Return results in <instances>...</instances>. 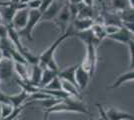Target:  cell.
I'll return each instance as SVG.
<instances>
[{"label": "cell", "mask_w": 134, "mask_h": 120, "mask_svg": "<svg viewBox=\"0 0 134 120\" xmlns=\"http://www.w3.org/2000/svg\"><path fill=\"white\" fill-rule=\"evenodd\" d=\"M12 120H19V117H17V118H14V119H12Z\"/></svg>", "instance_id": "f35d334b"}, {"label": "cell", "mask_w": 134, "mask_h": 120, "mask_svg": "<svg viewBox=\"0 0 134 120\" xmlns=\"http://www.w3.org/2000/svg\"><path fill=\"white\" fill-rule=\"evenodd\" d=\"M71 20H72V18H71V13H70V9H69V4L65 3L53 21H55L56 24L61 28L62 34H63L66 32L67 28L69 26V22Z\"/></svg>", "instance_id": "5b68a950"}, {"label": "cell", "mask_w": 134, "mask_h": 120, "mask_svg": "<svg viewBox=\"0 0 134 120\" xmlns=\"http://www.w3.org/2000/svg\"><path fill=\"white\" fill-rule=\"evenodd\" d=\"M107 38L114 40V41L119 42V43H122V44H128L131 40H133V33L129 32L128 30H126L123 27H120V29L117 32H115L111 35H108Z\"/></svg>", "instance_id": "9c48e42d"}, {"label": "cell", "mask_w": 134, "mask_h": 120, "mask_svg": "<svg viewBox=\"0 0 134 120\" xmlns=\"http://www.w3.org/2000/svg\"><path fill=\"white\" fill-rule=\"evenodd\" d=\"M7 37V27L3 23H0V39Z\"/></svg>", "instance_id": "4dcf8cb0"}, {"label": "cell", "mask_w": 134, "mask_h": 120, "mask_svg": "<svg viewBox=\"0 0 134 120\" xmlns=\"http://www.w3.org/2000/svg\"><path fill=\"white\" fill-rule=\"evenodd\" d=\"M97 45L93 43H87L86 44V57L83 62L80 64V66L88 72L90 78L92 79L96 71V64H97Z\"/></svg>", "instance_id": "3957f363"}, {"label": "cell", "mask_w": 134, "mask_h": 120, "mask_svg": "<svg viewBox=\"0 0 134 120\" xmlns=\"http://www.w3.org/2000/svg\"><path fill=\"white\" fill-rule=\"evenodd\" d=\"M105 113L109 120H134L133 114L116 109L114 107L105 110Z\"/></svg>", "instance_id": "30bf717a"}, {"label": "cell", "mask_w": 134, "mask_h": 120, "mask_svg": "<svg viewBox=\"0 0 134 120\" xmlns=\"http://www.w3.org/2000/svg\"><path fill=\"white\" fill-rule=\"evenodd\" d=\"M0 118H1V104H0Z\"/></svg>", "instance_id": "74e56055"}, {"label": "cell", "mask_w": 134, "mask_h": 120, "mask_svg": "<svg viewBox=\"0 0 134 120\" xmlns=\"http://www.w3.org/2000/svg\"><path fill=\"white\" fill-rule=\"evenodd\" d=\"M81 3H83L84 5H86V6L92 7V4H93V0H81Z\"/></svg>", "instance_id": "1f68e13d"}, {"label": "cell", "mask_w": 134, "mask_h": 120, "mask_svg": "<svg viewBox=\"0 0 134 120\" xmlns=\"http://www.w3.org/2000/svg\"><path fill=\"white\" fill-rule=\"evenodd\" d=\"M77 67H78V64L72 65V66L67 67V68L63 69V70H59L57 76L59 77V79L65 80V81H67V82H69V83H71V84L77 87L76 81H75V72H76Z\"/></svg>", "instance_id": "7c38bea8"}, {"label": "cell", "mask_w": 134, "mask_h": 120, "mask_svg": "<svg viewBox=\"0 0 134 120\" xmlns=\"http://www.w3.org/2000/svg\"><path fill=\"white\" fill-rule=\"evenodd\" d=\"M118 16L120 18L121 22H133V9L132 8L124 9L119 12Z\"/></svg>", "instance_id": "7402d4cb"}, {"label": "cell", "mask_w": 134, "mask_h": 120, "mask_svg": "<svg viewBox=\"0 0 134 120\" xmlns=\"http://www.w3.org/2000/svg\"><path fill=\"white\" fill-rule=\"evenodd\" d=\"M68 3L69 4H80L81 0H68Z\"/></svg>", "instance_id": "d6a6232c"}, {"label": "cell", "mask_w": 134, "mask_h": 120, "mask_svg": "<svg viewBox=\"0 0 134 120\" xmlns=\"http://www.w3.org/2000/svg\"><path fill=\"white\" fill-rule=\"evenodd\" d=\"M53 2V0H41V3H40V7H39V10L40 11V13L42 14L43 12L50 6V4Z\"/></svg>", "instance_id": "83f0119b"}, {"label": "cell", "mask_w": 134, "mask_h": 120, "mask_svg": "<svg viewBox=\"0 0 134 120\" xmlns=\"http://www.w3.org/2000/svg\"><path fill=\"white\" fill-rule=\"evenodd\" d=\"M134 79V71L133 70H130L126 73H123V74L119 75L117 77V79L114 81V83L110 86V88H119L120 86L124 84L125 82H128V81H133Z\"/></svg>", "instance_id": "ac0fdd59"}, {"label": "cell", "mask_w": 134, "mask_h": 120, "mask_svg": "<svg viewBox=\"0 0 134 120\" xmlns=\"http://www.w3.org/2000/svg\"><path fill=\"white\" fill-rule=\"evenodd\" d=\"M0 23H2V20H1V16H0Z\"/></svg>", "instance_id": "60d3db41"}, {"label": "cell", "mask_w": 134, "mask_h": 120, "mask_svg": "<svg viewBox=\"0 0 134 120\" xmlns=\"http://www.w3.org/2000/svg\"><path fill=\"white\" fill-rule=\"evenodd\" d=\"M94 24V19L91 18H76L73 20V24L71 25L75 32L89 30L92 25Z\"/></svg>", "instance_id": "4fadbf2b"}, {"label": "cell", "mask_w": 134, "mask_h": 120, "mask_svg": "<svg viewBox=\"0 0 134 120\" xmlns=\"http://www.w3.org/2000/svg\"><path fill=\"white\" fill-rule=\"evenodd\" d=\"M43 89H47V90H54V91H58V90H62L61 89V80L59 79L58 76H56L54 79L51 81L49 84H47L45 88Z\"/></svg>", "instance_id": "d4e9b609"}, {"label": "cell", "mask_w": 134, "mask_h": 120, "mask_svg": "<svg viewBox=\"0 0 134 120\" xmlns=\"http://www.w3.org/2000/svg\"><path fill=\"white\" fill-rule=\"evenodd\" d=\"M112 6L115 9V11L117 12H120L124 10V9L130 8L127 0H112Z\"/></svg>", "instance_id": "603a6c76"}, {"label": "cell", "mask_w": 134, "mask_h": 120, "mask_svg": "<svg viewBox=\"0 0 134 120\" xmlns=\"http://www.w3.org/2000/svg\"><path fill=\"white\" fill-rule=\"evenodd\" d=\"M48 115L47 113H44V117H43V120H48Z\"/></svg>", "instance_id": "d590c367"}, {"label": "cell", "mask_w": 134, "mask_h": 120, "mask_svg": "<svg viewBox=\"0 0 134 120\" xmlns=\"http://www.w3.org/2000/svg\"><path fill=\"white\" fill-rule=\"evenodd\" d=\"M3 59V55H2V51H1V49H0V61Z\"/></svg>", "instance_id": "8d00e7d4"}, {"label": "cell", "mask_w": 134, "mask_h": 120, "mask_svg": "<svg viewBox=\"0 0 134 120\" xmlns=\"http://www.w3.org/2000/svg\"><path fill=\"white\" fill-rule=\"evenodd\" d=\"M90 120H92V119H90ZM93 120H102L101 118H98V119H93Z\"/></svg>", "instance_id": "ab89813d"}, {"label": "cell", "mask_w": 134, "mask_h": 120, "mask_svg": "<svg viewBox=\"0 0 134 120\" xmlns=\"http://www.w3.org/2000/svg\"><path fill=\"white\" fill-rule=\"evenodd\" d=\"M128 51H129V68L133 70V45L134 41L131 40L128 44Z\"/></svg>", "instance_id": "484cf974"}, {"label": "cell", "mask_w": 134, "mask_h": 120, "mask_svg": "<svg viewBox=\"0 0 134 120\" xmlns=\"http://www.w3.org/2000/svg\"><path fill=\"white\" fill-rule=\"evenodd\" d=\"M14 69V63L10 59L3 58L0 61V81L8 80L12 76Z\"/></svg>", "instance_id": "8fae6325"}, {"label": "cell", "mask_w": 134, "mask_h": 120, "mask_svg": "<svg viewBox=\"0 0 134 120\" xmlns=\"http://www.w3.org/2000/svg\"><path fill=\"white\" fill-rule=\"evenodd\" d=\"M96 106H97V108H98V112H99V114H100V118L102 120H109L108 118H107L106 116V113H105V110H104V108L102 107V105L101 104H96Z\"/></svg>", "instance_id": "f1b7e54d"}, {"label": "cell", "mask_w": 134, "mask_h": 120, "mask_svg": "<svg viewBox=\"0 0 134 120\" xmlns=\"http://www.w3.org/2000/svg\"><path fill=\"white\" fill-rule=\"evenodd\" d=\"M74 34V29L71 25L68 26L66 32L63 33V34L57 38V39L52 43V45H50L46 50H45L41 55L39 56V65L42 69L44 68H48L51 69V70H54V71H59V67L56 63L55 59H54V55H55V51L57 50L58 46L61 44L64 40L68 38V37H71Z\"/></svg>", "instance_id": "6da1fadb"}, {"label": "cell", "mask_w": 134, "mask_h": 120, "mask_svg": "<svg viewBox=\"0 0 134 120\" xmlns=\"http://www.w3.org/2000/svg\"><path fill=\"white\" fill-rule=\"evenodd\" d=\"M41 21V13L39 10H30L29 9V16L25 27L18 31L20 37H24L28 40H32V33L35 26Z\"/></svg>", "instance_id": "277c9868"}, {"label": "cell", "mask_w": 134, "mask_h": 120, "mask_svg": "<svg viewBox=\"0 0 134 120\" xmlns=\"http://www.w3.org/2000/svg\"><path fill=\"white\" fill-rule=\"evenodd\" d=\"M30 0H20V4H23V5H26L27 6L28 2H29Z\"/></svg>", "instance_id": "836d02e7"}, {"label": "cell", "mask_w": 134, "mask_h": 120, "mask_svg": "<svg viewBox=\"0 0 134 120\" xmlns=\"http://www.w3.org/2000/svg\"><path fill=\"white\" fill-rule=\"evenodd\" d=\"M41 0H30L27 4V8L30 10H38L40 7Z\"/></svg>", "instance_id": "4316f807"}, {"label": "cell", "mask_w": 134, "mask_h": 120, "mask_svg": "<svg viewBox=\"0 0 134 120\" xmlns=\"http://www.w3.org/2000/svg\"><path fill=\"white\" fill-rule=\"evenodd\" d=\"M58 74V71H54L48 68H44L42 71V76L39 83V88H45L47 84H49L52 80Z\"/></svg>", "instance_id": "e0dca14e"}, {"label": "cell", "mask_w": 134, "mask_h": 120, "mask_svg": "<svg viewBox=\"0 0 134 120\" xmlns=\"http://www.w3.org/2000/svg\"><path fill=\"white\" fill-rule=\"evenodd\" d=\"M28 16H29V9L28 8H23L20 10H17L11 22L13 28L16 29L17 31L24 28L26 23H27Z\"/></svg>", "instance_id": "52a82bcc"}, {"label": "cell", "mask_w": 134, "mask_h": 120, "mask_svg": "<svg viewBox=\"0 0 134 120\" xmlns=\"http://www.w3.org/2000/svg\"><path fill=\"white\" fill-rule=\"evenodd\" d=\"M128 1V4L130 8H133V4H134V0H127Z\"/></svg>", "instance_id": "e575fe53"}, {"label": "cell", "mask_w": 134, "mask_h": 120, "mask_svg": "<svg viewBox=\"0 0 134 120\" xmlns=\"http://www.w3.org/2000/svg\"><path fill=\"white\" fill-rule=\"evenodd\" d=\"M9 103V95L0 90V104H5Z\"/></svg>", "instance_id": "f546056e"}, {"label": "cell", "mask_w": 134, "mask_h": 120, "mask_svg": "<svg viewBox=\"0 0 134 120\" xmlns=\"http://www.w3.org/2000/svg\"><path fill=\"white\" fill-rule=\"evenodd\" d=\"M61 89H62V91H64L67 95H69L70 97H74V98H76V99L82 100L81 91L79 90L76 86H74L73 84L67 82L65 80H61Z\"/></svg>", "instance_id": "5bb4252c"}, {"label": "cell", "mask_w": 134, "mask_h": 120, "mask_svg": "<svg viewBox=\"0 0 134 120\" xmlns=\"http://www.w3.org/2000/svg\"><path fill=\"white\" fill-rule=\"evenodd\" d=\"M28 98H29V94L22 90V91L17 93V94L9 95V103L14 108H16V107H19V106L23 105L24 102L28 100Z\"/></svg>", "instance_id": "2e32d148"}, {"label": "cell", "mask_w": 134, "mask_h": 120, "mask_svg": "<svg viewBox=\"0 0 134 120\" xmlns=\"http://www.w3.org/2000/svg\"><path fill=\"white\" fill-rule=\"evenodd\" d=\"M43 112L47 114L57 113V112H76V113L89 114V111L86 108L85 104L82 102V100L76 99L74 97H67L61 99L54 106L48 109H44Z\"/></svg>", "instance_id": "7a4b0ae2"}, {"label": "cell", "mask_w": 134, "mask_h": 120, "mask_svg": "<svg viewBox=\"0 0 134 120\" xmlns=\"http://www.w3.org/2000/svg\"><path fill=\"white\" fill-rule=\"evenodd\" d=\"M27 64H20V63H14V69L16 70L17 74L19 75L20 79L23 81H28L29 75H28V69L26 68Z\"/></svg>", "instance_id": "44dd1931"}, {"label": "cell", "mask_w": 134, "mask_h": 120, "mask_svg": "<svg viewBox=\"0 0 134 120\" xmlns=\"http://www.w3.org/2000/svg\"><path fill=\"white\" fill-rule=\"evenodd\" d=\"M77 18H91V19H93V9H92V7L84 5L83 3L78 4Z\"/></svg>", "instance_id": "ffe728a7"}, {"label": "cell", "mask_w": 134, "mask_h": 120, "mask_svg": "<svg viewBox=\"0 0 134 120\" xmlns=\"http://www.w3.org/2000/svg\"><path fill=\"white\" fill-rule=\"evenodd\" d=\"M14 107L12 106L10 103H5V104H1V120L6 119L9 115L12 113Z\"/></svg>", "instance_id": "cb8c5ba5"}, {"label": "cell", "mask_w": 134, "mask_h": 120, "mask_svg": "<svg viewBox=\"0 0 134 120\" xmlns=\"http://www.w3.org/2000/svg\"><path fill=\"white\" fill-rule=\"evenodd\" d=\"M42 71H43V69L41 68L39 65H32L31 74L29 75L28 81H26V82H28L30 85L39 88V83L40 80H41V76H42Z\"/></svg>", "instance_id": "9a60e30c"}, {"label": "cell", "mask_w": 134, "mask_h": 120, "mask_svg": "<svg viewBox=\"0 0 134 120\" xmlns=\"http://www.w3.org/2000/svg\"><path fill=\"white\" fill-rule=\"evenodd\" d=\"M64 4H65V2L63 0H53V2L50 4V6L41 14V21L54 20Z\"/></svg>", "instance_id": "8992f818"}, {"label": "cell", "mask_w": 134, "mask_h": 120, "mask_svg": "<svg viewBox=\"0 0 134 120\" xmlns=\"http://www.w3.org/2000/svg\"><path fill=\"white\" fill-rule=\"evenodd\" d=\"M92 34L94 36L96 39L98 40L99 42H101L104 38H106V32L104 30V25H101V24H96L94 23L92 25V27L90 28Z\"/></svg>", "instance_id": "d6986e66"}, {"label": "cell", "mask_w": 134, "mask_h": 120, "mask_svg": "<svg viewBox=\"0 0 134 120\" xmlns=\"http://www.w3.org/2000/svg\"><path fill=\"white\" fill-rule=\"evenodd\" d=\"M91 80L89 74L87 71H85L81 66L80 64H78V67L76 69V72H75V81H76V85H77V88H78L80 91L84 90L89 81Z\"/></svg>", "instance_id": "ba28073f"}]
</instances>
